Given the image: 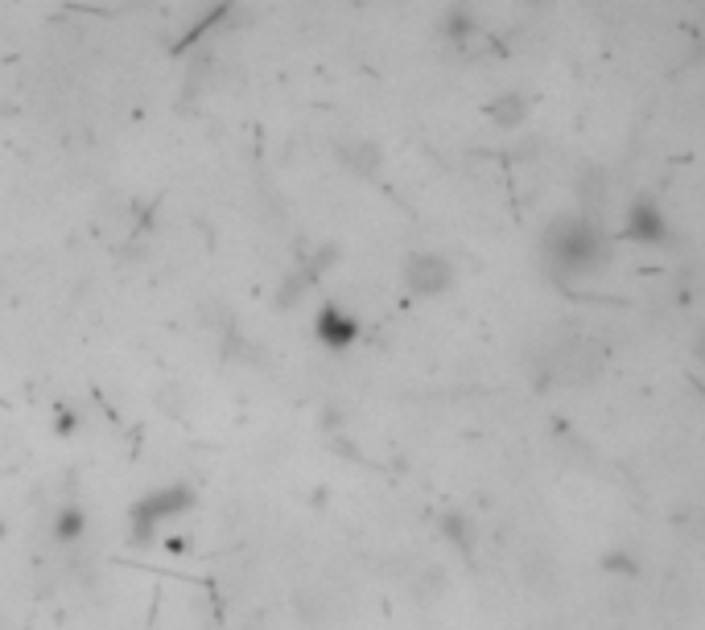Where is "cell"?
Segmentation results:
<instances>
[{"label": "cell", "instance_id": "e0dca14e", "mask_svg": "<svg viewBox=\"0 0 705 630\" xmlns=\"http://www.w3.org/2000/svg\"><path fill=\"white\" fill-rule=\"evenodd\" d=\"M701 112H705V103H701Z\"/></svg>", "mask_w": 705, "mask_h": 630}, {"label": "cell", "instance_id": "8fae6325", "mask_svg": "<svg viewBox=\"0 0 705 630\" xmlns=\"http://www.w3.org/2000/svg\"><path fill=\"white\" fill-rule=\"evenodd\" d=\"M339 161L359 173V178H376L380 165H384V153L380 145H372V140H347V145H339Z\"/></svg>", "mask_w": 705, "mask_h": 630}, {"label": "cell", "instance_id": "4fadbf2b", "mask_svg": "<svg viewBox=\"0 0 705 630\" xmlns=\"http://www.w3.org/2000/svg\"><path fill=\"white\" fill-rule=\"evenodd\" d=\"M409 593L417 602H433V598H442L446 593V573L438 565H421L413 577H409Z\"/></svg>", "mask_w": 705, "mask_h": 630}, {"label": "cell", "instance_id": "3957f363", "mask_svg": "<svg viewBox=\"0 0 705 630\" xmlns=\"http://www.w3.org/2000/svg\"><path fill=\"white\" fill-rule=\"evenodd\" d=\"M623 239H631L635 248H668L673 243V223L652 194L631 198V206L623 210Z\"/></svg>", "mask_w": 705, "mask_h": 630}, {"label": "cell", "instance_id": "8992f818", "mask_svg": "<svg viewBox=\"0 0 705 630\" xmlns=\"http://www.w3.org/2000/svg\"><path fill=\"white\" fill-rule=\"evenodd\" d=\"M483 116H487L495 128H503V132H516V128H524L528 116H532V95L520 91V87H508V91H499V95H491V99L483 103Z\"/></svg>", "mask_w": 705, "mask_h": 630}, {"label": "cell", "instance_id": "30bf717a", "mask_svg": "<svg viewBox=\"0 0 705 630\" xmlns=\"http://www.w3.org/2000/svg\"><path fill=\"white\" fill-rule=\"evenodd\" d=\"M438 532H442V540H446L454 552H462V556H470V552H475V544H479L475 519L462 515V511H446V515L438 519Z\"/></svg>", "mask_w": 705, "mask_h": 630}, {"label": "cell", "instance_id": "52a82bcc", "mask_svg": "<svg viewBox=\"0 0 705 630\" xmlns=\"http://www.w3.org/2000/svg\"><path fill=\"white\" fill-rule=\"evenodd\" d=\"M359 330H363L359 318H355V313H347L343 305H322V309H318L314 334H318L322 346H330V350H347V346H355Z\"/></svg>", "mask_w": 705, "mask_h": 630}, {"label": "cell", "instance_id": "7c38bea8", "mask_svg": "<svg viewBox=\"0 0 705 630\" xmlns=\"http://www.w3.org/2000/svg\"><path fill=\"white\" fill-rule=\"evenodd\" d=\"M598 569L607 573V577H619V581H640L644 577V560H640V552H635V548L615 544V548H607V552L598 556Z\"/></svg>", "mask_w": 705, "mask_h": 630}, {"label": "cell", "instance_id": "9c48e42d", "mask_svg": "<svg viewBox=\"0 0 705 630\" xmlns=\"http://www.w3.org/2000/svg\"><path fill=\"white\" fill-rule=\"evenodd\" d=\"M532 593H545V598H553L557 585H561V569H557V556L549 548H532L528 556V569H524Z\"/></svg>", "mask_w": 705, "mask_h": 630}, {"label": "cell", "instance_id": "ba28073f", "mask_svg": "<svg viewBox=\"0 0 705 630\" xmlns=\"http://www.w3.org/2000/svg\"><path fill=\"white\" fill-rule=\"evenodd\" d=\"M607 202H611V190H607V173L602 169H586L578 178V210L586 219H607Z\"/></svg>", "mask_w": 705, "mask_h": 630}, {"label": "cell", "instance_id": "277c9868", "mask_svg": "<svg viewBox=\"0 0 705 630\" xmlns=\"http://www.w3.org/2000/svg\"><path fill=\"white\" fill-rule=\"evenodd\" d=\"M405 289L413 297H442L454 289V264L438 252H413L405 260Z\"/></svg>", "mask_w": 705, "mask_h": 630}, {"label": "cell", "instance_id": "9a60e30c", "mask_svg": "<svg viewBox=\"0 0 705 630\" xmlns=\"http://www.w3.org/2000/svg\"><path fill=\"white\" fill-rule=\"evenodd\" d=\"M693 350H697V359H701V363H705V330H701V334H697V346H693Z\"/></svg>", "mask_w": 705, "mask_h": 630}, {"label": "cell", "instance_id": "7a4b0ae2", "mask_svg": "<svg viewBox=\"0 0 705 630\" xmlns=\"http://www.w3.org/2000/svg\"><path fill=\"white\" fill-rule=\"evenodd\" d=\"M198 507V495L190 486H161V490H149L145 499H137L132 503V511H128V523H132V540L137 544H149L153 536H157V528H165V523H174V519H182L186 511H194Z\"/></svg>", "mask_w": 705, "mask_h": 630}, {"label": "cell", "instance_id": "5b68a950", "mask_svg": "<svg viewBox=\"0 0 705 630\" xmlns=\"http://www.w3.org/2000/svg\"><path fill=\"white\" fill-rule=\"evenodd\" d=\"M438 38L450 46V50H458V54H466L470 46H475L479 38H483V25H479V13L466 5V0H458V5H450L442 17H438Z\"/></svg>", "mask_w": 705, "mask_h": 630}, {"label": "cell", "instance_id": "5bb4252c", "mask_svg": "<svg viewBox=\"0 0 705 630\" xmlns=\"http://www.w3.org/2000/svg\"><path fill=\"white\" fill-rule=\"evenodd\" d=\"M83 511L75 507V503H66V507H58V515H54V536L58 540H66V544H75L79 536H83Z\"/></svg>", "mask_w": 705, "mask_h": 630}, {"label": "cell", "instance_id": "6da1fadb", "mask_svg": "<svg viewBox=\"0 0 705 630\" xmlns=\"http://www.w3.org/2000/svg\"><path fill=\"white\" fill-rule=\"evenodd\" d=\"M541 260L561 285L586 280L611 264V235L598 219H586L582 210H565V215H553L541 231Z\"/></svg>", "mask_w": 705, "mask_h": 630}, {"label": "cell", "instance_id": "2e32d148", "mask_svg": "<svg viewBox=\"0 0 705 630\" xmlns=\"http://www.w3.org/2000/svg\"><path fill=\"white\" fill-rule=\"evenodd\" d=\"M528 5H532V9H541V5H549V0H528Z\"/></svg>", "mask_w": 705, "mask_h": 630}]
</instances>
